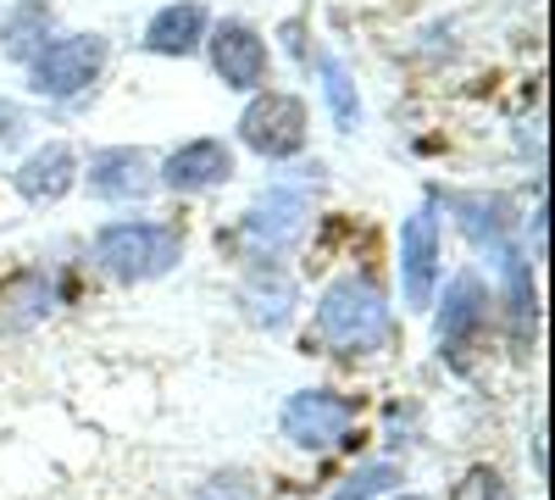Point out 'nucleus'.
Segmentation results:
<instances>
[{
    "instance_id": "nucleus-1",
    "label": "nucleus",
    "mask_w": 555,
    "mask_h": 500,
    "mask_svg": "<svg viewBox=\"0 0 555 500\" xmlns=\"http://www.w3.org/2000/svg\"><path fill=\"white\" fill-rule=\"evenodd\" d=\"M317 334H322V345H334L339 356H366V350L389 345L395 317H389L384 290L373 279H361V272L334 279L328 290H322V300H317Z\"/></svg>"
},
{
    "instance_id": "nucleus-2",
    "label": "nucleus",
    "mask_w": 555,
    "mask_h": 500,
    "mask_svg": "<svg viewBox=\"0 0 555 500\" xmlns=\"http://www.w3.org/2000/svg\"><path fill=\"white\" fill-rule=\"evenodd\" d=\"M178 256H183V234L172 222H106L95 234V261L117 284L162 279L167 267H178Z\"/></svg>"
},
{
    "instance_id": "nucleus-3",
    "label": "nucleus",
    "mask_w": 555,
    "mask_h": 500,
    "mask_svg": "<svg viewBox=\"0 0 555 500\" xmlns=\"http://www.w3.org/2000/svg\"><path fill=\"white\" fill-rule=\"evenodd\" d=\"M101 67H106V39H101V34H67V39H51V44H44V51L28 62L34 89H39V95H51V101H73V95H83V89L101 78Z\"/></svg>"
},
{
    "instance_id": "nucleus-4",
    "label": "nucleus",
    "mask_w": 555,
    "mask_h": 500,
    "mask_svg": "<svg viewBox=\"0 0 555 500\" xmlns=\"http://www.w3.org/2000/svg\"><path fill=\"white\" fill-rule=\"evenodd\" d=\"M306 128H311L306 101L267 89V95H256V101L245 106V117H240V140H245L256 156H267V162H284V156H300Z\"/></svg>"
},
{
    "instance_id": "nucleus-5",
    "label": "nucleus",
    "mask_w": 555,
    "mask_h": 500,
    "mask_svg": "<svg viewBox=\"0 0 555 500\" xmlns=\"http://www.w3.org/2000/svg\"><path fill=\"white\" fill-rule=\"evenodd\" d=\"M489 329V290L478 272H461V279L444 290V311H439V356L455 373L473 368V350Z\"/></svg>"
},
{
    "instance_id": "nucleus-6",
    "label": "nucleus",
    "mask_w": 555,
    "mask_h": 500,
    "mask_svg": "<svg viewBox=\"0 0 555 500\" xmlns=\"http://www.w3.org/2000/svg\"><path fill=\"white\" fill-rule=\"evenodd\" d=\"M356 423V400L345 395H328V389H300L289 406H284V434L300 445V450H328L350 434Z\"/></svg>"
},
{
    "instance_id": "nucleus-7",
    "label": "nucleus",
    "mask_w": 555,
    "mask_h": 500,
    "mask_svg": "<svg viewBox=\"0 0 555 500\" xmlns=\"http://www.w3.org/2000/svg\"><path fill=\"white\" fill-rule=\"evenodd\" d=\"M400 279H405V306H434V279H439V217L423 206L405 217L400 229Z\"/></svg>"
},
{
    "instance_id": "nucleus-8",
    "label": "nucleus",
    "mask_w": 555,
    "mask_h": 500,
    "mask_svg": "<svg viewBox=\"0 0 555 500\" xmlns=\"http://www.w3.org/2000/svg\"><path fill=\"white\" fill-rule=\"evenodd\" d=\"M211 67L228 89H261L267 84V39L250 23H217L211 28Z\"/></svg>"
},
{
    "instance_id": "nucleus-9",
    "label": "nucleus",
    "mask_w": 555,
    "mask_h": 500,
    "mask_svg": "<svg viewBox=\"0 0 555 500\" xmlns=\"http://www.w3.org/2000/svg\"><path fill=\"white\" fill-rule=\"evenodd\" d=\"M156 190V172H151V156L133 151V145H112V151H95L89 156V195L95 201H145Z\"/></svg>"
},
{
    "instance_id": "nucleus-10",
    "label": "nucleus",
    "mask_w": 555,
    "mask_h": 500,
    "mask_svg": "<svg viewBox=\"0 0 555 500\" xmlns=\"http://www.w3.org/2000/svg\"><path fill=\"white\" fill-rule=\"evenodd\" d=\"M228 178H234V151H228L222 140H190L162 162V184L178 190V195L217 190V184H228Z\"/></svg>"
},
{
    "instance_id": "nucleus-11",
    "label": "nucleus",
    "mask_w": 555,
    "mask_h": 500,
    "mask_svg": "<svg viewBox=\"0 0 555 500\" xmlns=\"http://www.w3.org/2000/svg\"><path fill=\"white\" fill-rule=\"evenodd\" d=\"M12 184L28 206H56L73 184H78V156L67 145H39L17 172H12Z\"/></svg>"
},
{
    "instance_id": "nucleus-12",
    "label": "nucleus",
    "mask_w": 555,
    "mask_h": 500,
    "mask_svg": "<svg viewBox=\"0 0 555 500\" xmlns=\"http://www.w3.org/2000/svg\"><path fill=\"white\" fill-rule=\"evenodd\" d=\"M206 39V7L183 0V7H162L145 28V51L151 56H190L195 44Z\"/></svg>"
},
{
    "instance_id": "nucleus-13",
    "label": "nucleus",
    "mask_w": 555,
    "mask_h": 500,
    "mask_svg": "<svg viewBox=\"0 0 555 500\" xmlns=\"http://www.w3.org/2000/svg\"><path fill=\"white\" fill-rule=\"evenodd\" d=\"M44 34H51V7H44V0H23V7H12L7 23H0V51L12 62H34L44 51Z\"/></svg>"
},
{
    "instance_id": "nucleus-14",
    "label": "nucleus",
    "mask_w": 555,
    "mask_h": 500,
    "mask_svg": "<svg viewBox=\"0 0 555 500\" xmlns=\"http://www.w3.org/2000/svg\"><path fill=\"white\" fill-rule=\"evenodd\" d=\"M300 211H306V201L300 195H289V190H272L256 211H250V222H245V234L250 240H261L267 251H278V245H289L295 234H300Z\"/></svg>"
},
{
    "instance_id": "nucleus-15",
    "label": "nucleus",
    "mask_w": 555,
    "mask_h": 500,
    "mask_svg": "<svg viewBox=\"0 0 555 500\" xmlns=\"http://www.w3.org/2000/svg\"><path fill=\"white\" fill-rule=\"evenodd\" d=\"M7 306H17V311L0 317V329H28V323H39V317H44V279H39V272H23V279L7 290Z\"/></svg>"
},
{
    "instance_id": "nucleus-16",
    "label": "nucleus",
    "mask_w": 555,
    "mask_h": 500,
    "mask_svg": "<svg viewBox=\"0 0 555 500\" xmlns=\"http://www.w3.org/2000/svg\"><path fill=\"white\" fill-rule=\"evenodd\" d=\"M455 211H461V222H467V234L478 245H500V234H505V206L500 201L467 195V201H455Z\"/></svg>"
},
{
    "instance_id": "nucleus-17",
    "label": "nucleus",
    "mask_w": 555,
    "mask_h": 500,
    "mask_svg": "<svg viewBox=\"0 0 555 500\" xmlns=\"http://www.w3.org/2000/svg\"><path fill=\"white\" fill-rule=\"evenodd\" d=\"M505 279H512V311H517V339H528V329L539 323V295L528 284V267L517 256H505Z\"/></svg>"
},
{
    "instance_id": "nucleus-18",
    "label": "nucleus",
    "mask_w": 555,
    "mask_h": 500,
    "mask_svg": "<svg viewBox=\"0 0 555 500\" xmlns=\"http://www.w3.org/2000/svg\"><path fill=\"white\" fill-rule=\"evenodd\" d=\"M322 78H328V106H334V123L339 128H356V89H350V78H345V67L339 62H322Z\"/></svg>"
},
{
    "instance_id": "nucleus-19",
    "label": "nucleus",
    "mask_w": 555,
    "mask_h": 500,
    "mask_svg": "<svg viewBox=\"0 0 555 500\" xmlns=\"http://www.w3.org/2000/svg\"><path fill=\"white\" fill-rule=\"evenodd\" d=\"M450 500H512V484H505L494 467H473L467 478L450 489Z\"/></svg>"
},
{
    "instance_id": "nucleus-20",
    "label": "nucleus",
    "mask_w": 555,
    "mask_h": 500,
    "mask_svg": "<svg viewBox=\"0 0 555 500\" xmlns=\"http://www.w3.org/2000/svg\"><path fill=\"white\" fill-rule=\"evenodd\" d=\"M395 478H400V473H395L389 462H373V467H361V473H356L339 495H328V500H373V495H384Z\"/></svg>"
},
{
    "instance_id": "nucleus-21",
    "label": "nucleus",
    "mask_w": 555,
    "mask_h": 500,
    "mask_svg": "<svg viewBox=\"0 0 555 500\" xmlns=\"http://www.w3.org/2000/svg\"><path fill=\"white\" fill-rule=\"evenodd\" d=\"M195 500H261V495H256V484H250L245 473H217V478L201 484Z\"/></svg>"
},
{
    "instance_id": "nucleus-22",
    "label": "nucleus",
    "mask_w": 555,
    "mask_h": 500,
    "mask_svg": "<svg viewBox=\"0 0 555 500\" xmlns=\"http://www.w3.org/2000/svg\"><path fill=\"white\" fill-rule=\"evenodd\" d=\"M395 500H423V495H395Z\"/></svg>"
}]
</instances>
